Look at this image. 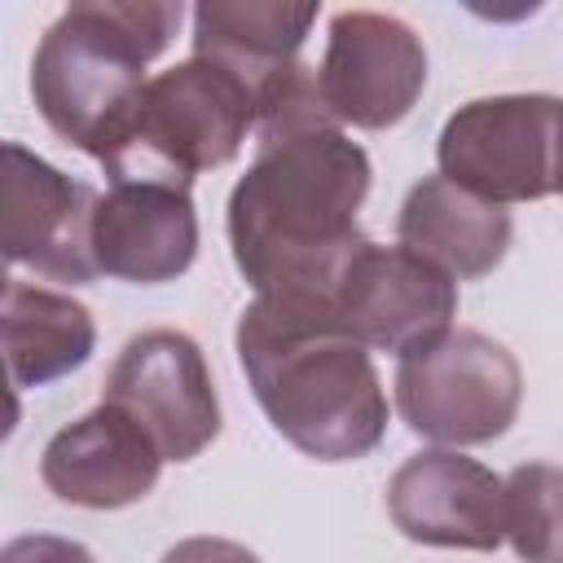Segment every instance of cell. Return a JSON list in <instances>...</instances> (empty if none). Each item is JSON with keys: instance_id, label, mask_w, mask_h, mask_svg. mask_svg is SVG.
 Masks as SVG:
<instances>
[{"instance_id": "cell-11", "label": "cell", "mask_w": 563, "mask_h": 563, "mask_svg": "<svg viewBox=\"0 0 563 563\" xmlns=\"http://www.w3.org/2000/svg\"><path fill=\"white\" fill-rule=\"evenodd\" d=\"M501 493L506 479L484 462L457 449H427L387 479V515L418 545L497 550L506 541Z\"/></svg>"}, {"instance_id": "cell-17", "label": "cell", "mask_w": 563, "mask_h": 563, "mask_svg": "<svg viewBox=\"0 0 563 563\" xmlns=\"http://www.w3.org/2000/svg\"><path fill=\"white\" fill-rule=\"evenodd\" d=\"M501 519L519 563H563V471L550 462L515 466L506 475Z\"/></svg>"}, {"instance_id": "cell-6", "label": "cell", "mask_w": 563, "mask_h": 563, "mask_svg": "<svg viewBox=\"0 0 563 563\" xmlns=\"http://www.w3.org/2000/svg\"><path fill=\"white\" fill-rule=\"evenodd\" d=\"M396 409L431 444H488L510 431L523 400V369L497 339L449 330L396 365Z\"/></svg>"}, {"instance_id": "cell-8", "label": "cell", "mask_w": 563, "mask_h": 563, "mask_svg": "<svg viewBox=\"0 0 563 563\" xmlns=\"http://www.w3.org/2000/svg\"><path fill=\"white\" fill-rule=\"evenodd\" d=\"M101 400L141 422L163 462H189L220 435V396L202 347L185 330L132 334L106 374Z\"/></svg>"}, {"instance_id": "cell-12", "label": "cell", "mask_w": 563, "mask_h": 563, "mask_svg": "<svg viewBox=\"0 0 563 563\" xmlns=\"http://www.w3.org/2000/svg\"><path fill=\"white\" fill-rule=\"evenodd\" d=\"M163 453L119 405L101 400L92 413L62 427L40 453L44 488L84 510H123L150 497L158 484Z\"/></svg>"}, {"instance_id": "cell-4", "label": "cell", "mask_w": 563, "mask_h": 563, "mask_svg": "<svg viewBox=\"0 0 563 563\" xmlns=\"http://www.w3.org/2000/svg\"><path fill=\"white\" fill-rule=\"evenodd\" d=\"M246 132H255V88L220 62L189 57L145 79L101 167L110 180L189 189L198 172L233 163Z\"/></svg>"}, {"instance_id": "cell-7", "label": "cell", "mask_w": 563, "mask_h": 563, "mask_svg": "<svg viewBox=\"0 0 563 563\" xmlns=\"http://www.w3.org/2000/svg\"><path fill=\"white\" fill-rule=\"evenodd\" d=\"M330 303L356 343L405 361L453 330L457 282L400 242L378 246L365 238L339 268Z\"/></svg>"}, {"instance_id": "cell-14", "label": "cell", "mask_w": 563, "mask_h": 563, "mask_svg": "<svg viewBox=\"0 0 563 563\" xmlns=\"http://www.w3.org/2000/svg\"><path fill=\"white\" fill-rule=\"evenodd\" d=\"M510 233H515V224H510L506 207L457 189L440 172L422 176L405 194L400 216H396L400 246L418 251L422 260L444 268L453 282L493 273L510 251Z\"/></svg>"}, {"instance_id": "cell-9", "label": "cell", "mask_w": 563, "mask_h": 563, "mask_svg": "<svg viewBox=\"0 0 563 563\" xmlns=\"http://www.w3.org/2000/svg\"><path fill=\"white\" fill-rule=\"evenodd\" d=\"M325 106L339 123L378 132L400 123L427 84V48L409 22L378 9H343L330 18L325 57L317 66Z\"/></svg>"}, {"instance_id": "cell-18", "label": "cell", "mask_w": 563, "mask_h": 563, "mask_svg": "<svg viewBox=\"0 0 563 563\" xmlns=\"http://www.w3.org/2000/svg\"><path fill=\"white\" fill-rule=\"evenodd\" d=\"M339 128V119L325 106L321 92V75L308 62H290L277 75H268L255 88V141L264 145H282L308 132H325Z\"/></svg>"}, {"instance_id": "cell-2", "label": "cell", "mask_w": 563, "mask_h": 563, "mask_svg": "<svg viewBox=\"0 0 563 563\" xmlns=\"http://www.w3.org/2000/svg\"><path fill=\"white\" fill-rule=\"evenodd\" d=\"M369 154L339 128L264 145L229 194V246L255 295H330L365 242Z\"/></svg>"}, {"instance_id": "cell-16", "label": "cell", "mask_w": 563, "mask_h": 563, "mask_svg": "<svg viewBox=\"0 0 563 563\" xmlns=\"http://www.w3.org/2000/svg\"><path fill=\"white\" fill-rule=\"evenodd\" d=\"M317 4H198L194 9V57L220 62L251 88L282 66L299 62Z\"/></svg>"}, {"instance_id": "cell-1", "label": "cell", "mask_w": 563, "mask_h": 563, "mask_svg": "<svg viewBox=\"0 0 563 563\" xmlns=\"http://www.w3.org/2000/svg\"><path fill=\"white\" fill-rule=\"evenodd\" d=\"M233 343L260 409L299 453L352 462L378 449L387 391L369 347L347 334L330 295H255Z\"/></svg>"}, {"instance_id": "cell-5", "label": "cell", "mask_w": 563, "mask_h": 563, "mask_svg": "<svg viewBox=\"0 0 563 563\" xmlns=\"http://www.w3.org/2000/svg\"><path fill=\"white\" fill-rule=\"evenodd\" d=\"M435 163L444 180L497 207L563 198V97L506 92L466 101L440 128Z\"/></svg>"}, {"instance_id": "cell-19", "label": "cell", "mask_w": 563, "mask_h": 563, "mask_svg": "<svg viewBox=\"0 0 563 563\" xmlns=\"http://www.w3.org/2000/svg\"><path fill=\"white\" fill-rule=\"evenodd\" d=\"M0 563H92V554H88V545H79L70 537L31 532V537H13L0 554Z\"/></svg>"}, {"instance_id": "cell-20", "label": "cell", "mask_w": 563, "mask_h": 563, "mask_svg": "<svg viewBox=\"0 0 563 563\" xmlns=\"http://www.w3.org/2000/svg\"><path fill=\"white\" fill-rule=\"evenodd\" d=\"M158 563H260V554L224 537H189L176 541Z\"/></svg>"}, {"instance_id": "cell-10", "label": "cell", "mask_w": 563, "mask_h": 563, "mask_svg": "<svg viewBox=\"0 0 563 563\" xmlns=\"http://www.w3.org/2000/svg\"><path fill=\"white\" fill-rule=\"evenodd\" d=\"M92 211L97 194L70 180L26 145H4L0 176V246L4 260L48 282L84 286L97 277L92 260Z\"/></svg>"}, {"instance_id": "cell-3", "label": "cell", "mask_w": 563, "mask_h": 563, "mask_svg": "<svg viewBox=\"0 0 563 563\" xmlns=\"http://www.w3.org/2000/svg\"><path fill=\"white\" fill-rule=\"evenodd\" d=\"M180 13V4L154 0L70 4L31 57V97L44 123L106 163L145 88V66L172 44Z\"/></svg>"}, {"instance_id": "cell-13", "label": "cell", "mask_w": 563, "mask_h": 563, "mask_svg": "<svg viewBox=\"0 0 563 563\" xmlns=\"http://www.w3.org/2000/svg\"><path fill=\"white\" fill-rule=\"evenodd\" d=\"M198 255V216L189 189L158 180H110L92 211L97 273L158 286L176 282Z\"/></svg>"}, {"instance_id": "cell-15", "label": "cell", "mask_w": 563, "mask_h": 563, "mask_svg": "<svg viewBox=\"0 0 563 563\" xmlns=\"http://www.w3.org/2000/svg\"><path fill=\"white\" fill-rule=\"evenodd\" d=\"M92 343L97 325L79 299L22 277L4 282V365L18 391L66 378L92 356Z\"/></svg>"}]
</instances>
